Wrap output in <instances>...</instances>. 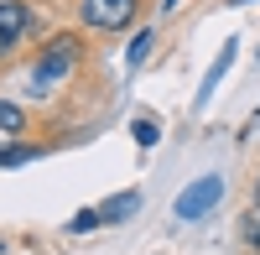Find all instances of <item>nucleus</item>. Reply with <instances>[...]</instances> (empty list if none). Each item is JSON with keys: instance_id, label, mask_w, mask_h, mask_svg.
Instances as JSON below:
<instances>
[{"instance_id": "6", "label": "nucleus", "mask_w": 260, "mask_h": 255, "mask_svg": "<svg viewBox=\"0 0 260 255\" xmlns=\"http://www.w3.org/2000/svg\"><path fill=\"white\" fill-rule=\"evenodd\" d=\"M234 52H240V42H224V52H219V62L208 68V78H203V94H213L224 83V73H229V62H234Z\"/></svg>"}, {"instance_id": "2", "label": "nucleus", "mask_w": 260, "mask_h": 255, "mask_svg": "<svg viewBox=\"0 0 260 255\" xmlns=\"http://www.w3.org/2000/svg\"><path fill=\"white\" fill-rule=\"evenodd\" d=\"M224 198V177L219 172H203L198 182H187L182 193H177V203H172V214H177L182 224H192V219H203V214H213V203Z\"/></svg>"}, {"instance_id": "7", "label": "nucleus", "mask_w": 260, "mask_h": 255, "mask_svg": "<svg viewBox=\"0 0 260 255\" xmlns=\"http://www.w3.org/2000/svg\"><path fill=\"white\" fill-rule=\"evenodd\" d=\"M0 131H6V136H21V131H26V115H21V104L0 99Z\"/></svg>"}, {"instance_id": "1", "label": "nucleus", "mask_w": 260, "mask_h": 255, "mask_svg": "<svg viewBox=\"0 0 260 255\" xmlns=\"http://www.w3.org/2000/svg\"><path fill=\"white\" fill-rule=\"evenodd\" d=\"M73 62H78V37H52V47L37 57V68H31V89L37 94H47L52 83H62L73 73Z\"/></svg>"}, {"instance_id": "9", "label": "nucleus", "mask_w": 260, "mask_h": 255, "mask_svg": "<svg viewBox=\"0 0 260 255\" xmlns=\"http://www.w3.org/2000/svg\"><path fill=\"white\" fill-rule=\"evenodd\" d=\"M99 224H104V219H99V208H83V214L68 224V235H89V229H99Z\"/></svg>"}, {"instance_id": "11", "label": "nucleus", "mask_w": 260, "mask_h": 255, "mask_svg": "<svg viewBox=\"0 0 260 255\" xmlns=\"http://www.w3.org/2000/svg\"><path fill=\"white\" fill-rule=\"evenodd\" d=\"M130 131H136V146H156V120H136V125H130Z\"/></svg>"}, {"instance_id": "14", "label": "nucleus", "mask_w": 260, "mask_h": 255, "mask_svg": "<svg viewBox=\"0 0 260 255\" xmlns=\"http://www.w3.org/2000/svg\"><path fill=\"white\" fill-rule=\"evenodd\" d=\"M0 250H6V240H0Z\"/></svg>"}, {"instance_id": "13", "label": "nucleus", "mask_w": 260, "mask_h": 255, "mask_svg": "<svg viewBox=\"0 0 260 255\" xmlns=\"http://www.w3.org/2000/svg\"><path fill=\"white\" fill-rule=\"evenodd\" d=\"M16 42H21V37H11V31H0V62L11 57V47H16Z\"/></svg>"}, {"instance_id": "10", "label": "nucleus", "mask_w": 260, "mask_h": 255, "mask_svg": "<svg viewBox=\"0 0 260 255\" xmlns=\"http://www.w3.org/2000/svg\"><path fill=\"white\" fill-rule=\"evenodd\" d=\"M146 52H151V31H141L136 42H130V52H125V62H130V68H141V62H146Z\"/></svg>"}, {"instance_id": "8", "label": "nucleus", "mask_w": 260, "mask_h": 255, "mask_svg": "<svg viewBox=\"0 0 260 255\" xmlns=\"http://www.w3.org/2000/svg\"><path fill=\"white\" fill-rule=\"evenodd\" d=\"M42 156V146H0V167H26Z\"/></svg>"}, {"instance_id": "5", "label": "nucleus", "mask_w": 260, "mask_h": 255, "mask_svg": "<svg viewBox=\"0 0 260 255\" xmlns=\"http://www.w3.org/2000/svg\"><path fill=\"white\" fill-rule=\"evenodd\" d=\"M0 31H11V37L26 31V6L21 0H0Z\"/></svg>"}, {"instance_id": "4", "label": "nucleus", "mask_w": 260, "mask_h": 255, "mask_svg": "<svg viewBox=\"0 0 260 255\" xmlns=\"http://www.w3.org/2000/svg\"><path fill=\"white\" fill-rule=\"evenodd\" d=\"M136 208H141V187H120L115 198H104V203H99V219H104V224H125Z\"/></svg>"}, {"instance_id": "12", "label": "nucleus", "mask_w": 260, "mask_h": 255, "mask_svg": "<svg viewBox=\"0 0 260 255\" xmlns=\"http://www.w3.org/2000/svg\"><path fill=\"white\" fill-rule=\"evenodd\" d=\"M245 240L260 250V208H250V219H245Z\"/></svg>"}, {"instance_id": "3", "label": "nucleus", "mask_w": 260, "mask_h": 255, "mask_svg": "<svg viewBox=\"0 0 260 255\" xmlns=\"http://www.w3.org/2000/svg\"><path fill=\"white\" fill-rule=\"evenodd\" d=\"M78 16H83V26H94V31H120V26H130V16H136V0H83Z\"/></svg>"}]
</instances>
